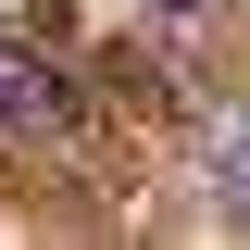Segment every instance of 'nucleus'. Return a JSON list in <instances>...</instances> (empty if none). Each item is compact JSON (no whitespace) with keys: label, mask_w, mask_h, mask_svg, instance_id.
Here are the masks:
<instances>
[{"label":"nucleus","mask_w":250,"mask_h":250,"mask_svg":"<svg viewBox=\"0 0 250 250\" xmlns=\"http://www.w3.org/2000/svg\"><path fill=\"white\" fill-rule=\"evenodd\" d=\"M213 200L250 225V125H225V138H213Z\"/></svg>","instance_id":"obj_2"},{"label":"nucleus","mask_w":250,"mask_h":250,"mask_svg":"<svg viewBox=\"0 0 250 250\" xmlns=\"http://www.w3.org/2000/svg\"><path fill=\"white\" fill-rule=\"evenodd\" d=\"M163 13H213V0H163Z\"/></svg>","instance_id":"obj_3"},{"label":"nucleus","mask_w":250,"mask_h":250,"mask_svg":"<svg viewBox=\"0 0 250 250\" xmlns=\"http://www.w3.org/2000/svg\"><path fill=\"white\" fill-rule=\"evenodd\" d=\"M0 125H13V138L62 125V75H50V50H25V38H0Z\"/></svg>","instance_id":"obj_1"}]
</instances>
